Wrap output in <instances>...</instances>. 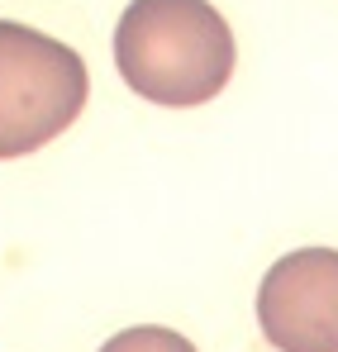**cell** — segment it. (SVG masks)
<instances>
[{
    "mask_svg": "<svg viewBox=\"0 0 338 352\" xmlns=\"http://www.w3.org/2000/svg\"><path fill=\"white\" fill-rule=\"evenodd\" d=\"M238 43L210 0H129L114 24V67L134 96L191 110L233 76Z\"/></svg>",
    "mask_w": 338,
    "mask_h": 352,
    "instance_id": "obj_1",
    "label": "cell"
},
{
    "mask_svg": "<svg viewBox=\"0 0 338 352\" xmlns=\"http://www.w3.org/2000/svg\"><path fill=\"white\" fill-rule=\"evenodd\" d=\"M86 62L29 24L0 19V162L39 153L86 110Z\"/></svg>",
    "mask_w": 338,
    "mask_h": 352,
    "instance_id": "obj_2",
    "label": "cell"
},
{
    "mask_svg": "<svg viewBox=\"0 0 338 352\" xmlns=\"http://www.w3.org/2000/svg\"><path fill=\"white\" fill-rule=\"evenodd\" d=\"M257 324L277 352H338V248H295L257 286Z\"/></svg>",
    "mask_w": 338,
    "mask_h": 352,
    "instance_id": "obj_3",
    "label": "cell"
},
{
    "mask_svg": "<svg viewBox=\"0 0 338 352\" xmlns=\"http://www.w3.org/2000/svg\"><path fill=\"white\" fill-rule=\"evenodd\" d=\"M101 352H196V343L181 338L176 329H162V324H134V329L114 333Z\"/></svg>",
    "mask_w": 338,
    "mask_h": 352,
    "instance_id": "obj_4",
    "label": "cell"
}]
</instances>
